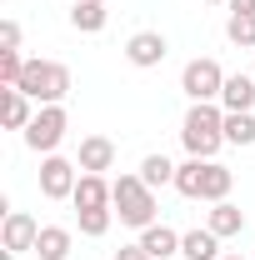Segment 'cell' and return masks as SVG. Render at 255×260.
<instances>
[{"label":"cell","mask_w":255,"mask_h":260,"mask_svg":"<svg viewBox=\"0 0 255 260\" xmlns=\"http://www.w3.org/2000/svg\"><path fill=\"white\" fill-rule=\"evenodd\" d=\"M140 245L150 250V260H170V255H180V235H175L170 225H160V220L140 230Z\"/></svg>","instance_id":"4fadbf2b"},{"label":"cell","mask_w":255,"mask_h":260,"mask_svg":"<svg viewBox=\"0 0 255 260\" xmlns=\"http://www.w3.org/2000/svg\"><path fill=\"white\" fill-rule=\"evenodd\" d=\"M110 210H115L120 225L145 230V225H155V190L140 175H120V180H110Z\"/></svg>","instance_id":"7a4b0ae2"},{"label":"cell","mask_w":255,"mask_h":260,"mask_svg":"<svg viewBox=\"0 0 255 260\" xmlns=\"http://www.w3.org/2000/svg\"><path fill=\"white\" fill-rule=\"evenodd\" d=\"M70 245H75V235H70L65 225H40L35 255H40V260H65V255H70Z\"/></svg>","instance_id":"ac0fdd59"},{"label":"cell","mask_w":255,"mask_h":260,"mask_svg":"<svg viewBox=\"0 0 255 260\" xmlns=\"http://www.w3.org/2000/svg\"><path fill=\"white\" fill-rule=\"evenodd\" d=\"M75 165H80L85 175H105V170L115 165V140H110V135H85V140H80Z\"/></svg>","instance_id":"9c48e42d"},{"label":"cell","mask_w":255,"mask_h":260,"mask_svg":"<svg viewBox=\"0 0 255 260\" xmlns=\"http://www.w3.org/2000/svg\"><path fill=\"white\" fill-rule=\"evenodd\" d=\"M35 240H40L35 215H25V210H5V220H0V250L25 255V250H35Z\"/></svg>","instance_id":"52a82bcc"},{"label":"cell","mask_w":255,"mask_h":260,"mask_svg":"<svg viewBox=\"0 0 255 260\" xmlns=\"http://www.w3.org/2000/svg\"><path fill=\"white\" fill-rule=\"evenodd\" d=\"M100 5H105V0H100Z\"/></svg>","instance_id":"f546056e"},{"label":"cell","mask_w":255,"mask_h":260,"mask_svg":"<svg viewBox=\"0 0 255 260\" xmlns=\"http://www.w3.org/2000/svg\"><path fill=\"white\" fill-rule=\"evenodd\" d=\"M75 185H80L75 160H65V155H45V160H40V195H45V200H70Z\"/></svg>","instance_id":"8992f818"},{"label":"cell","mask_w":255,"mask_h":260,"mask_svg":"<svg viewBox=\"0 0 255 260\" xmlns=\"http://www.w3.org/2000/svg\"><path fill=\"white\" fill-rule=\"evenodd\" d=\"M115 260H150V250L135 240V245H120V250H115Z\"/></svg>","instance_id":"484cf974"},{"label":"cell","mask_w":255,"mask_h":260,"mask_svg":"<svg viewBox=\"0 0 255 260\" xmlns=\"http://www.w3.org/2000/svg\"><path fill=\"white\" fill-rule=\"evenodd\" d=\"M220 260H240V255H220Z\"/></svg>","instance_id":"f1b7e54d"},{"label":"cell","mask_w":255,"mask_h":260,"mask_svg":"<svg viewBox=\"0 0 255 260\" xmlns=\"http://www.w3.org/2000/svg\"><path fill=\"white\" fill-rule=\"evenodd\" d=\"M0 95H5V110H0V115H5V130H25V125L35 120V100L25 95V90H15V85H5Z\"/></svg>","instance_id":"8fae6325"},{"label":"cell","mask_w":255,"mask_h":260,"mask_svg":"<svg viewBox=\"0 0 255 260\" xmlns=\"http://www.w3.org/2000/svg\"><path fill=\"white\" fill-rule=\"evenodd\" d=\"M230 5V15H255V0H225Z\"/></svg>","instance_id":"4316f807"},{"label":"cell","mask_w":255,"mask_h":260,"mask_svg":"<svg viewBox=\"0 0 255 260\" xmlns=\"http://www.w3.org/2000/svg\"><path fill=\"white\" fill-rule=\"evenodd\" d=\"M180 90L190 95V105H200V100H220L225 90V70L215 55H195L185 70H180Z\"/></svg>","instance_id":"5b68a950"},{"label":"cell","mask_w":255,"mask_h":260,"mask_svg":"<svg viewBox=\"0 0 255 260\" xmlns=\"http://www.w3.org/2000/svg\"><path fill=\"white\" fill-rule=\"evenodd\" d=\"M205 225L215 230V235H240V230H245V210H240V205H230V200H215V205H210V215H205Z\"/></svg>","instance_id":"2e32d148"},{"label":"cell","mask_w":255,"mask_h":260,"mask_svg":"<svg viewBox=\"0 0 255 260\" xmlns=\"http://www.w3.org/2000/svg\"><path fill=\"white\" fill-rule=\"evenodd\" d=\"M65 130H70V115H65V105H40L35 110V120L25 125V145H30L35 155H55L65 140Z\"/></svg>","instance_id":"277c9868"},{"label":"cell","mask_w":255,"mask_h":260,"mask_svg":"<svg viewBox=\"0 0 255 260\" xmlns=\"http://www.w3.org/2000/svg\"><path fill=\"white\" fill-rule=\"evenodd\" d=\"M200 175H205V160H185V165H175V190L185 195V200H200Z\"/></svg>","instance_id":"44dd1931"},{"label":"cell","mask_w":255,"mask_h":260,"mask_svg":"<svg viewBox=\"0 0 255 260\" xmlns=\"http://www.w3.org/2000/svg\"><path fill=\"white\" fill-rule=\"evenodd\" d=\"M15 90H25L35 105H60L70 95V70L60 60H25V75Z\"/></svg>","instance_id":"3957f363"},{"label":"cell","mask_w":255,"mask_h":260,"mask_svg":"<svg viewBox=\"0 0 255 260\" xmlns=\"http://www.w3.org/2000/svg\"><path fill=\"white\" fill-rule=\"evenodd\" d=\"M225 110H255V75H225V90H220Z\"/></svg>","instance_id":"5bb4252c"},{"label":"cell","mask_w":255,"mask_h":260,"mask_svg":"<svg viewBox=\"0 0 255 260\" xmlns=\"http://www.w3.org/2000/svg\"><path fill=\"white\" fill-rule=\"evenodd\" d=\"M230 185H235V175L225 170L220 160H205V175H200V200H230Z\"/></svg>","instance_id":"e0dca14e"},{"label":"cell","mask_w":255,"mask_h":260,"mask_svg":"<svg viewBox=\"0 0 255 260\" xmlns=\"http://www.w3.org/2000/svg\"><path fill=\"white\" fill-rule=\"evenodd\" d=\"M180 145L190 150L195 160H215V150L225 145V105L220 100H200L185 110L180 120Z\"/></svg>","instance_id":"6da1fadb"},{"label":"cell","mask_w":255,"mask_h":260,"mask_svg":"<svg viewBox=\"0 0 255 260\" xmlns=\"http://www.w3.org/2000/svg\"><path fill=\"white\" fill-rule=\"evenodd\" d=\"M0 50H20V25L15 20H0Z\"/></svg>","instance_id":"d4e9b609"},{"label":"cell","mask_w":255,"mask_h":260,"mask_svg":"<svg viewBox=\"0 0 255 260\" xmlns=\"http://www.w3.org/2000/svg\"><path fill=\"white\" fill-rule=\"evenodd\" d=\"M25 75V55L20 50H0V85H20Z\"/></svg>","instance_id":"cb8c5ba5"},{"label":"cell","mask_w":255,"mask_h":260,"mask_svg":"<svg viewBox=\"0 0 255 260\" xmlns=\"http://www.w3.org/2000/svg\"><path fill=\"white\" fill-rule=\"evenodd\" d=\"M75 220H80V235L100 240V235L110 230V220H115V210H75Z\"/></svg>","instance_id":"603a6c76"},{"label":"cell","mask_w":255,"mask_h":260,"mask_svg":"<svg viewBox=\"0 0 255 260\" xmlns=\"http://www.w3.org/2000/svg\"><path fill=\"white\" fill-rule=\"evenodd\" d=\"M165 55H170V40H165L160 30H135L125 40V60L135 65V70H155Z\"/></svg>","instance_id":"ba28073f"},{"label":"cell","mask_w":255,"mask_h":260,"mask_svg":"<svg viewBox=\"0 0 255 260\" xmlns=\"http://www.w3.org/2000/svg\"><path fill=\"white\" fill-rule=\"evenodd\" d=\"M225 40L240 45V50H255V15H230L225 20Z\"/></svg>","instance_id":"7402d4cb"},{"label":"cell","mask_w":255,"mask_h":260,"mask_svg":"<svg viewBox=\"0 0 255 260\" xmlns=\"http://www.w3.org/2000/svg\"><path fill=\"white\" fill-rule=\"evenodd\" d=\"M70 205H75V210H110V180L80 170V185H75V195H70Z\"/></svg>","instance_id":"30bf717a"},{"label":"cell","mask_w":255,"mask_h":260,"mask_svg":"<svg viewBox=\"0 0 255 260\" xmlns=\"http://www.w3.org/2000/svg\"><path fill=\"white\" fill-rule=\"evenodd\" d=\"M180 255L185 260H220V235L205 225V230H185L180 235Z\"/></svg>","instance_id":"7c38bea8"},{"label":"cell","mask_w":255,"mask_h":260,"mask_svg":"<svg viewBox=\"0 0 255 260\" xmlns=\"http://www.w3.org/2000/svg\"><path fill=\"white\" fill-rule=\"evenodd\" d=\"M105 20H110V10H105L100 0H75V5H70V25L80 35H100Z\"/></svg>","instance_id":"9a60e30c"},{"label":"cell","mask_w":255,"mask_h":260,"mask_svg":"<svg viewBox=\"0 0 255 260\" xmlns=\"http://www.w3.org/2000/svg\"><path fill=\"white\" fill-rule=\"evenodd\" d=\"M205 5H225V0H205Z\"/></svg>","instance_id":"83f0119b"},{"label":"cell","mask_w":255,"mask_h":260,"mask_svg":"<svg viewBox=\"0 0 255 260\" xmlns=\"http://www.w3.org/2000/svg\"><path fill=\"white\" fill-rule=\"evenodd\" d=\"M225 145H255V110H225Z\"/></svg>","instance_id":"d6986e66"},{"label":"cell","mask_w":255,"mask_h":260,"mask_svg":"<svg viewBox=\"0 0 255 260\" xmlns=\"http://www.w3.org/2000/svg\"><path fill=\"white\" fill-rule=\"evenodd\" d=\"M135 175H140V180H145L150 190H160V185H175V165L165 160V155H145Z\"/></svg>","instance_id":"ffe728a7"}]
</instances>
